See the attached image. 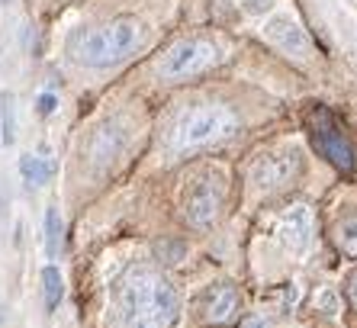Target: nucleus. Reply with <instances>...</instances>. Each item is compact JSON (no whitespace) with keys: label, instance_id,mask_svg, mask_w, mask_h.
Instances as JSON below:
<instances>
[{"label":"nucleus","instance_id":"f257e3e1","mask_svg":"<svg viewBox=\"0 0 357 328\" xmlns=\"http://www.w3.org/2000/svg\"><path fill=\"white\" fill-rule=\"evenodd\" d=\"M181 296L161 271L135 264L113 287V328H177Z\"/></svg>","mask_w":357,"mask_h":328},{"label":"nucleus","instance_id":"f03ea898","mask_svg":"<svg viewBox=\"0 0 357 328\" xmlns=\"http://www.w3.org/2000/svg\"><path fill=\"white\" fill-rule=\"evenodd\" d=\"M145 23L139 17H116L97 29H81L71 36L68 52L84 68H113L145 45Z\"/></svg>","mask_w":357,"mask_h":328},{"label":"nucleus","instance_id":"7ed1b4c3","mask_svg":"<svg viewBox=\"0 0 357 328\" xmlns=\"http://www.w3.org/2000/svg\"><path fill=\"white\" fill-rule=\"evenodd\" d=\"M235 129H238V116L222 103L193 107L177 119L174 132H171V145H174V151H197V148L229 139Z\"/></svg>","mask_w":357,"mask_h":328},{"label":"nucleus","instance_id":"20e7f679","mask_svg":"<svg viewBox=\"0 0 357 328\" xmlns=\"http://www.w3.org/2000/svg\"><path fill=\"white\" fill-rule=\"evenodd\" d=\"M222 206H225V174L219 167L197 171L181 193V213L193 229H209L222 216Z\"/></svg>","mask_w":357,"mask_h":328},{"label":"nucleus","instance_id":"39448f33","mask_svg":"<svg viewBox=\"0 0 357 328\" xmlns=\"http://www.w3.org/2000/svg\"><path fill=\"white\" fill-rule=\"evenodd\" d=\"M219 61H222V52H219L216 42L181 39L161 55L158 77H165V81H187V77H197V74L209 71V68L219 65Z\"/></svg>","mask_w":357,"mask_h":328},{"label":"nucleus","instance_id":"423d86ee","mask_svg":"<svg viewBox=\"0 0 357 328\" xmlns=\"http://www.w3.org/2000/svg\"><path fill=\"white\" fill-rule=\"evenodd\" d=\"M299 177H303V151L296 145H283V148H274V151H264V155H258V161L251 164V184L261 193L290 190Z\"/></svg>","mask_w":357,"mask_h":328},{"label":"nucleus","instance_id":"0eeeda50","mask_svg":"<svg viewBox=\"0 0 357 328\" xmlns=\"http://www.w3.org/2000/svg\"><path fill=\"white\" fill-rule=\"evenodd\" d=\"M312 142H316L319 155L328 158L341 174H354V145L325 110H319L316 119H312Z\"/></svg>","mask_w":357,"mask_h":328},{"label":"nucleus","instance_id":"6e6552de","mask_svg":"<svg viewBox=\"0 0 357 328\" xmlns=\"http://www.w3.org/2000/svg\"><path fill=\"white\" fill-rule=\"evenodd\" d=\"M126 148V126L123 119H107L87 135L84 142V158L93 171H103L119 158V151Z\"/></svg>","mask_w":357,"mask_h":328},{"label":"nucleus","instance_id":"1a4fd4ad","mask_svg":"<svg viewBox=\"0 0 357 328\" xmlns=\"http://www.w3.org/2000/svg\"><path fill=\"white\" fill-rule=\"evenodd\" d=\"M264 36L274 42L283 55H290V58L312 55V42H309L306 29H303V23H299L296 17H290V13H274V17L264 23Z\"/></svg>","mask_w":357,"mask_h":328},{"label":"nucleus","instance_id":"9d476101","mask_svg":"<svg viewBox=\"0 0 357 328\" xmlns=\"http://www.w3.org/2000/svg\"><path fill=\"white\" fill-rule=\"evenodd\" d=\"M277 238L290 255H306L309 245H312V213H309V206L287 209L280 225H277Z\"/></svg>","mask_w":357,"mask_h":328},{"label":"nucleus","instance_id":"9b49d317","mask_svg":"<svg viewBox=\"0 0 357 328\" xmlns=\"http://www.w3.org/2000/svg\"><path fill=\"white\" fill-rule=\"evenodd\" d=\"M241 296L232 283H213V287L203 293V319L213 322V325H225L238 315Z\"/></svg>","mask_w":357,"mask_h":328},{"label":"nucleus","instance_id":"f8f14e48","mask_svg":"<svg viewBox=\"0 0 357 328\" xmlns=\"http://www.w3.org/2000/svg\"><path fill=\"white\" fill-rule=\"evenodd\" d=\"M52 174H55V161L45 155H23L20 158V177H23L29 187H42V184L52 181Z\"/></svg>","mask_w":357,"mask_h":328},{"label":"nucleus","instance_id":"ddd939ff","mask_svg":"<svg viewBox=\"0 0 357 328\" xmlns=\"http://www.w3.org/2000/svg\"><path fill=\"white\" fill-rule=\"evenodd\" d=\"M61 232H65V222H61L59 206H49L45 209V222H42V245H45V258L55 261L61 251Z\"/></svg>","mask_w":357,"mask_h":328},{"label":"nucleus","instance_id":"4468645a","mask_svg":"<svg viewBox=\"0 0 357 328\" xmlns=\"http://www.w3.org/2000/svg\"><path fill=\"white\" fill-rule=\"evenodd\" d=\"M65 296V277L55 264H45L42 267V299H45V312H55Z\"/></svg>","mask_w":357,"mask_h":328},{"label":"nucleus","instance_id":"2eb2a0df","mask_svg":"<svg viewBox=\"0 0 357 328\" xmlns=\"http://www.w3.org/2000/svg\"><path fill=\"white\" fill-rule=\"evenodd\" d=\"M17 142V97L10 91H0V145Z\"/></svg>","mask_w":357,"mask_h":328},{"label":"nucleus","instance_id":"dca6fc26","mask_svg":"<svg viewBox=\"0 0 357 328\" xmlns=\"http://www.w3.org/2000/svg\"><path fill=\"white\" fill-rule=\"evenodd\" d=\"M335 241L348 258H357V219H344L335 229Z\"/></svg>","mask_w":357,"mask_h":328},{"label":"nucleus","instance_id":"f3484780","mask_svg":"<svg viewBox=\"0 0 357 328\" xmlns=\"http://www.w3.org/2000/svg\"><path fill=\"white\" fill-rule=\"evenodd\" d=\"M55 110H59V97L55 94H39L36 97V113L39 116H52Z\"/></svg>","mask_w":357,"mask_h":328},{"label":"nucleus","instance_id":"a211bd4d","mask_svg":"<svg viewBox=\"0 0 357 328\" xmlns=\"http://www.w3.org/2000/svg\"><path fill=\"white\" fill-rule=\"evenodd\" d=\"M277 0H245V13H251V17H261V13H267V10L274 7Z\"/></svg>","mask_w":357,"mask_h":328},{"label":"nucleus","instance_id":"6ab92c4d","mask_svg":"<svg viewBox=\"0 0 357 328\" xmlns=\"http://www.w3.org/2000/svg\"><path fill=\"white\" fill-rule=\"evenodd\" d=\"M322 309L325 312H335V309H338V303H335V290H325V293H322Z\"/></svg>","mask_w":357,"mask_h":328},{"label":"nucleus","instance_id":"aec40b11","mask_svg":"<svg viewBox=\"0 0 357 328\" xmlns=\"http://www.w3.org/2000/svg\"><path fill=\"white\" fill-rule=\"evenodd\" d=\"M241 328H267V322H264V319H248Z\"/></svg>","mask_w":357,"mask_h":328},{"label":"nucleus","instance_id":"412c9836","mask_svg":"<svg viewBox=\"0 0 357 328\" xmlns=\"http://www.w3.org/2000/svg\"><path fill=\"white\" fill-rule=\"evenodd\" d=\"M351 290H354V299H357V277H354V287H351Z\"/></svg>","mask_w":357,"mask_h":328},{"label":"nucleus","instance_id":"4be33fe9","mask_svg":"<svg viewBox=\"0 0 357 328\" xmlns=\"http://www.w3.org/2000/svg\"><path fill=\"white\" fill-rule=\"evenodd\" d=\"M0 3H7V0H0Z\"/></svg>","mask_w":357,"mask_h":328}]
</instances>
